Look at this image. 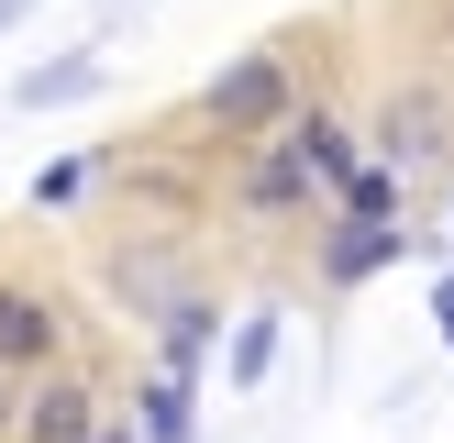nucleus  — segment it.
I'll list each match as a JSON object with an SVG mask.
<instances>
[{
  "instance_id": "obj_13",
  "label": "nucleus",
  "mask_w": 454,
  "mask_h": 443,
  "mask_svg": "<svg viewBox=\"0 0 454 443\" xmlns=\"http://www.w3.org/2000/svg\"><path fill=\"white\" fill-rule=\"evenodd\" d=\"M266 366H278V322H266V310H255V322L233 332V388H255Z\"/></svg>"
},
{
  "instance_id": "obj_3",
  "label": "nucleus",
  "mask_w": 454,
  "mask_h": 443,
  "mask_svg": "<svg viewBox=\"0 0 454 443\" xmlns=\"http://www.w3.org/2000/svg\"><path fill=\"white\" fill-rule=\"evenodd\" d=\"M56 344H67V299H44V288L0 277V377H34V366H56Z\"/></svg>"
},
{
  "instance_id": "obj_17",
  "label": "nucleus",
  "mask_w": 454,
  "mask_h": 443,
  "mask_svg": "<svg viewBox=\"0 0 454 443\" xmlns=\"http://www.w3.org/2000/svg\"><path fill=\"white\" fill-rule=\"evenodd\" d=\"M22 12H34V0H0V34H12V22H22Z\"/></svg>"
},
{
  "instance_id": "obj_10",
  "label": "nucleus",
  "mask_w": 454,
  "mask_h": 443,
  "mask_svg": "<svg viewBox=\"0 0 454 443\" xmlns=\"http://www.w3.org/2000/svg\"><path fill=\"white\" fill-rule=\"evenodd\" d=\"M189 432H200L189 377H177V366H155V388H145V432H133V443H189Z\"/></svg>"
},
{
  "instance_id": "obj_8",
  "label": "nucleus",
  "mask_w": 454,
  "mask_h": 443,
  "mask_svg": "<svg viewBox=\"0 0 454 443\" xmlns=\"http://www.w3.org/2000/svg\"><path fill=\"white\" fill-rule=\"evenodd\" d=\"M278 144L300 155V167L322 177V189H333V177H355V133L333 122V111H288V122H278Z\"/></svg>"
},
{
  "instance_id": "obj_4",
  "label": "nucleus",
  "mask_w": 454,
  "mask_h": 443,
  "mask_svg": "<svg viewBox=\"0 0 454 443\" xmlns=\"http://www.w3.org/2000/svg\"><path fill=\"white\" fill-rule=\"evenodd\" d=\"M12 432L22 443H89V432H100V388H89V377H34V388H22L12 399Z\"/></svg>"
},
{
  "instance_id": "obj_12",
  "label": "nucleus",
  "mask_w": 454,
  "mask_h": 443,
  "mask_svg": "<svg viewBox=\"0 0 454 443\" xmlns=\"http://www.w3.org/2000/svg\"><path fill=\"white\" fill-rule=\"evenodd\" d=\"M333 199H344V222H399V177H388V167L333 177Z\"/></svg>"
},
{
  "instance_id": "obj_6",
  "label": "nucleus",
  "mask_w": 454,
  "mask_h": 443,
  "mask_svg": "<svg viewBox=\"0 0 454 443\" xmlns=\"http://www.w3.org/2000/svg\"><path fill=\"white\" fill-rule=\"evenodd\" d=\"M310 199H322V177H310L288 144H266L255 167H244V211H255V222H288V211H310Z\"/></svg>"
},
{
  "instance_id": "obj_18",
  "label": "nucleus",
  "mask_w": 454,
  "mask_h": 443,
  "mask_svg": "<svg viewBox=\"0 0 454 443\" xmlns=\"http://www.w3.org/2000/svg\"><path fill=\"white\" fill-rule=\"evenodd\" d=\"M89 443H133V432H89Z\"/></svg>"
},
{
  "instance_id": "obj_2",
  "label": "nucleus",
  "mask_w": 454,
  "mask_h": 443,
  "mask_svg": "<svg viewBox=\"0 0 454 443\" xmlns=\"http://www.w3.org/2000/svg\"><path fill=\"white\" fill-rule=\"evenodd\" d=\"M377 155H388V177L454 167V100H443V89H388V111H377Z\"/></svg>"
},
{
  "instance_id": "obj_15",
  "label": "nucleus",
  "mask_w": 454,
  "mask_h": 443,
  "mask_svg": "<svg viewBox=\"0 0 454 443\" xmlns=\"http://www.w3.org/2000/svg\"><path fill=\"white\" fill-rule=\"evenodd\" d=\"M433 322H443V344H454V277H443V288H433Z\"/></svg>"
},
{
  "instance_id": "obj_1",
  "label": "nucleus",
  "mask_w": 454,
  "mask_h": 443,
  "mask_svg": "<svg viewBox=\"0 0 454 443\" xmlns=\"http://www.w3.org/2000/svg\"><path fill=\"white\" fill-rule=\"evenodd\" d=\"M200 111H211L222 133H255V144H266V133H278L288 111H300V89H288V56H278V44L233 56V66H222L211 89H200Z\"/></svg>"
},
{
  "instance_id": "obj_16",
  "label": "nucleus",
  "mask_w": 454,
  "mask_h": 443,
  "mask_svg": "<svg viewBox=\"0 0 454 443\" xmlns=\"http://www.w3.org/2000/svg\"><path fill=\"white\" fill-rule=\"evenodd\" d=\"M12 399H22V388H12V377H0V432H12Z\"/></svg>"
},
{
  "instance_id": "obj_5",
  "label": "nucleus",
  "mask_w": 454,
  "mask_h": 443,
  "mask_svg": "<svg viewBox=\"0 0 454 443\" xmlns=\"http://www.w3.org/2000/svg\"><path fill=\"white\" fill-rule=\"evenodd\" d=\"M399 255H411V233H399V222H333L322 277H333V288H366L377 266H399Z\"/></svg>"
},
{
  "instance_id": "obj_7",
  "label": "nucleus",
  "mask_w": 454,
  "mask_h": 443,
  "mask_svg": "<svg viewBox=\"0 0 454 443\" xmlns=\"http://www.w3.org/2000/svg\"><path fill=\"white\" fill-rule=\"evenodd\" d=\"M111 288H122L133 310H155V322H167V299H189V266H177L167 244H122V255H111Z\"/></svg>"
},
{
  "instance_id": "obj_11",
  "label": "nucleus",
  "mask_w": 454,
  "mask_h": 443,
  "mask_svg": "<svg viewBox=\"0 0 454 443\" xmlns=\"http://www.w3.org/2000/svg\"><path fill=\"white\" fill-rule=\"evenodd\" d=\"M155 332H167V366L189 377L200 354H211V332H222V310H211V299H200V288H189V299H167V322H155Z\"/></svg>"
},
{
  "instance_id": "obj_9",
  "label": "nucleus",
  "mask_w": 454,
  "mask_h": 443,
  "mask_svg": "<svg viewBox=\"0 0 454 443\" xmlns=\"http://www.w3.org/2000/svg\"><path fill=\"white\" fill-rule=\"evenodd\" d=\"M89 89H100V56H44V66H22L12 100L22 111H67V100H89Z\"/></svg>"
},
{
  "instance_id": "obj_14",
  "label": "nucleus",
  "mask_w": 454,
  "mask_h": 443,
  "mask_svg": "<svg viewBox=\"0 0 454 443\" xmlns=\"http://www.w3.org/2000/svg\"><path fill=\"white\" fill-rule=\"evenodd\" d=\"M78 189H89V167H67V155H56V167L34 177V211H67V199H78Z\"/></svg>"
}]
</instances>
